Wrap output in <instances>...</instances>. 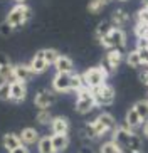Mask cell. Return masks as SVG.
<instances>
[{
  "label": "cell",
  "mask_w": 148,
  "mask_h": 153,
  "mask_svg": "<svg viewBox=\"0 0 148 153\" xmlns=\"http://www.w3.org/2000/svg\"><path fill=\"white\" fill-rule=\"evenodd\" d=\"M0 99L2 101H10V82L9 81L0 82Z\"/></svg>",
  "instance_id": "31"
},
{
  "label": "cell",
  "mask_w": 148,
  "mask_h": 153,
  "mask_svg": "<svg viewBox=\"0 0 148 153\" xmlns=\"http://www.w3.org/2000/svg\"><path fill=\"white\" fill-rule=\"evenodd\" d=\"M40 52H42L44 59H45V61H47L49 64H54L56 61H57V57L61 56V54L57 52V49H42Z\"/></svg>",
  "instance_id": "29"
},
{
  "label": "cell",
  "mask_w": 148,
  "mask_h": 153,
  "mask_svg": "<svg viewBox=\"0 0 148 153\" xmlns=\"http://www.w3.org/2000/svg\"><path fill=\"white\" fill-rule=\"evenodd\" d=\"M13 74H15V77H17V81L27 82V81H30L32 77H34L36 72L30 69L29 64H17V66H13Z\"/></svg>",
  "instance_id": "10"
},
{
  "label": "cell",
  "mask_w": 148,
  "mask_h": 153,
  "mask_svg": "<svg viewBox=\"0 0 148 153\" xmlns=\"http://www.w3.org/2000/svg\"><path fill=\"white\" fill-rule=\"evenodd\" d=\"M15 4H27V0H13Z\"/></svg>",
  "instance_id": "42"
},
{
  "label": "cell",
  "mask_w": 148,
  "mask_h": 153,
  "mask_svg": "<svg viewBox=\"0 0 148 153\" xmlns=\"http://www.w3.org/2000/svg\"><path fill=\"white\" fill-rule=\"evenodd\" d=\"M108 74L101 66H96V68H89L83 72V79H84V84L88 88H98V86L104 84L108 79Z\"/></svg>",
  "instance_id": "5"
},
{
  "label": "cell",
  "mask_w": 148,
  "mask_h": 153,
  "mask_svg": "<svg viewBox=\"0 0 148 153\" xmlns=\"http://www.w3.org/2000/svg\"><path fill=\"white\" fill-rule=\"evenodd\" d=\"M135 36L138 39H148V24L136 22L135 25Z\"/></svg>",
  "instance_id": "30"
},
{
  "label": "cell",
  "mask_w": 148,
  "mask_h": 153,
  "mask_svg": "<svg viewBox=\"0 0 148 153\" xmlns=\"http://www.w3.org/2000/svg\"><path fill=\"white\" fill-rule=\"evenodd\" d=\"M79 153H94L93 148H89V146H83V148L79 150Z\"/></svg>",
  "instance_id": "40"
},
{
  "label": "cell",
  "mask_w": 148,
  "mask_h": 153,
  "mask_svg": "<svg viewBox=\"0 0 148 153\" xmlns=\"http://www.w3.org/2000/svg\"><path fill=\"white\" fill-rule=\"evenodd\" d=\"M13 30H15V29H13L12 25H10V24L7 22V20H4V22L0 24V36H2V37H9V36H12Z\"/></svg>",
  "instance_id": "32"
},
{
  "label": "cell",
  "mask_w": 148,
  "mask_h": 153,
  "mask_svg": "<svg viewBox=\"0 0 148 153\" xmlns=\"http://www.w3.org/2000/svg\"><path fill=\"white\" fill-rule=\"evenodd\" d=\"M140 56H141V62H148V47H143V49H138Z\"/></svg>",
  "instance_id": "35"
},
{
  "label": "cell",
  "mask_w": 148,
  "mask_h": 153,
  "mask_svg": "<svg viewBox=\"0 0 148 153\" xmlns=\"http://www.w3.org/2000/svg\"><path fill=\"white\" fill-rule=\"evenodd\" d=\"M141 130H143V136H145V138H148V121L143 123V128H141Z\"/></svg>",
  "instance_id": "39"
},
{
  "label": "cell",
  "mask_w": 148,
  "mask_h": 153,
  "mask_svg": "<svg viewBox=\"0 0 148 153\" xmlns=\"http://www.w3.org/2000/svg\"><path fill=\"white\" fill-rule=\"evenodd\" d=\"M91 93H93L98 106H111V104L115 103V98H116L115 88L106 84V82L98 86V88H91Z\"/></svg>",
  "instance_id": "4"
},
{
  "label": "cell",
  "mask_w": 148,
  "mask_h": 153,
  "mask_svg": "<svg viewBox=\"0 0 148 153\" xmlns=\"http://www.w3.org/2000/svg\"><path fill=\"white\" fill-rule=\"evenodd\" d=\"M113 27H115V25H113L111 20H109V22H108V20L99 22L98 27H96V30H94V37H96V41H99V39H103L104 36H108V34H109V30H111Z\"/></svg>",
  "instance_id": "22"
},
{
  "label": "cell",
  "mask_w": 148,
  "mask_h": 153,
  "mask_svg": "<svg viewBox=\"0 0 148 153\" xmlns=\"http://www.w3.org/2000/svg\"><path fill=\"white\" fill-rule=\"evenodd\" d=\"M143 123H145L143 118L138 114V111L135 109V106L128 109V113H126V116H125V125L126 126H130L131 130H136V128H140Z\"/></svg>",
  "instance_id": "12"
},
{
  "label": "cell",
  "mask_w": 148,
  "mask_h": 153,
  "mask_svg": "<svg viewBox=\"0 0 148 153\" xmlns=\"http://www.w3.org/2000/svg\"><path fill=\"white\" fill-rule=\"evenodd\" d=\"M5 64H12V62H10L9 56H7V54H2V52H0V66H5Z\"/></svg>",
  "instance_id": "37"
},
{
  "label": "cell",
  "mask_w": 148,
  "mask_h": 153,
  "mask_svg": "<svg viewBox=\"0 0 148 153\" xmlns=\"http://www.w3.org/2000/svg\"><path fill=\"white\" fill-rule=\"evenodd\" d=\"M32 19V9L27 4H17L15 7L9 10V14L5 17V20L12 25L15 30L22 29L29 20Z\"/></svg>",
  "instance_id": "1"
},
{
  "label": "cell",
  "mask_w": 148,
  "mask_h": 153,
  "mask_svg": "<svg viewBox=\"0 0 148 153\" xmlns=\"http://www.w3.org/2000/svg\"><path fill=\"white\" fill-rule=\"evenodd\" d=\"M56 91H49V89H42L34 96V104L37 106V109H49L54 103H56Z\"/></svg>",
  "instance_id": "7"
},
{
  "label": "cell",
  "mask_w": 148,
  "mask_h": 153,
  "mask_svg": "<svg viewBox=\"0 0 148 153\" xmlns=\"http://www.w3.org/2000/svg\"><path fill=\"white\" fill-rule=\"evenodd\" d=\"M4 146H5V150L7 152H12V150H15V148H19L20 145H24L22 143V140H20V135H15V133H7V135H4Z\"/></svg>",
  "instance_id": "16"
},
{
  "label": "cell",
  "mask_w": 148,
  "mask_h": 153,
  "mask_svg": "<svg viewBox=\"0 0 148 153\" xmlns=\"http://www.w3.org/2000/svg\"><path fill=\"white\" fill-rule=\"evenodd\" d=\"M99 153H125V150L121 148L115 140H109V141H104V143L101 145Z\"/></svg>",
  "instance_id": "24"
},
{
  "label": "cell",
  "mask_w": 148,
  "mask_h": 153,
  "mask_svg": "<svg viewBox=\"0 0 148 153\" xmlns=\"http://www.w3.org/2000/svg\"><path fill=\"white\" fill-rule=\"evenodd\" d=\"M0 81H9V82L17 81V77L13 74V64L0 66Z\"/></svg>",
  "instance_id": "23"
},
{
  "label": "cell",
  "mask_w": 148,
  "mask_h": 153,
  "mask_svg": "<svg viewBox=\"0 0 148 153\" xmlns=\"http://www.w3.org/2000/svg\"><path fill=\"white\" fill-rule=\"evenodd\" d=\"M20 140H22V143L27 145V146L37 145V141H39V131L36 128H24L20 131Z\"/></svg>",
  "instance_id": "15"
},
{
  "label": "cell",
  "mask_w": 148,
  "mask_h": 153,
  "mask_svg": "<svg viewBox=\"0 0 148 153\" xmlns=\"http://www.w3.org/2000/svg\"><path fill=\"white\" fill-rule=\"evenodd\" d=\"M99 44L106 47V49H120L123 51L126 47V32L123 30L121 27H113L109 30L108 36H104L103 39H99Z\"/></svg>",
  "instance_id": "2"
},
{
  "label": "cell",
  "mask_w": 148,
  "mask_h": 153,
  "mask_svg": "<svg viewBox=\"0 0 148 153\" xmlns=\"http://www.w3.org/2000/svg\"><path fill=\"white\" fill-rule=\"evenodd\" d=\"M10 153H30V152H29V146H27V145H20L19 148L12 150Z\"/></svg>",
  "instance_id": "36"
},
{
  "label": "cell",
  "mask_w": 148,
  "mask_h": 153,
  "mask_svg": "<svg viewBox=\"0 0 148 153\" xmlns=\"http://www.w3.org/2000/svg\"><path fill=\"white\" fill-rule=\"evenodd\" d=\"M37 152L39 153H56L52 145V136H42L37 141Z\"/></svg>",
  "instance_id": "20"
},
{
  "label": "cell",
  "mask_w": 148,
  "mask_h": 153,
  "mask_svg": "<svg viewBox=\"0 0 148 153\" xmlns=\"http://www.w3.org/2000/svg\"><path fill=\"white\" fill-rule=\"evenodd\" d=\"M140 79H141V82H143V84H147V86H148V71H143V72H141Z\"/></svg>",
  "instance_id": "38"
},
{
  "label": "cell",
  "mask_w": 148,
  "mask_h": 153,
  "mask_svg": "<svg viewBox=\"0 0 148 153\" xmlns=\"http://www.w3.org/2000/svg\"><path fill=\"white\" fill-rule=\"evenodd\" d=\"M98 2H99L101 5H103V7H106V5L109 4V2H111V0H98Z\"/></svg>",
  "instance_id": "41"
},
{
  "label": "cell",
  "mask_w": 148,
  "mask_h": 153,
  "mask_svg": "<svg viewBox=\"0 0 148 153\" xmlns=\"http://www.w3.org/2000/svg\"><path fill=\"white\" fill-rule=\"evenodd\" d=\"M111 22H113L115 27H123L125 24L130 22V15H128V12H125L123 9H116L111 15Z\"/></svg>",
  "instance_id": "18"
},
{
  "label": "cell",
  "mask_w": 148,
  "mask_h": 153,
  "mask_svg": "<svg viewBox=\"0 0 148 153\" xmlns=\"http://www.w3.org/2000/svg\"><path fill=\"white\" fill-rule=\"evenodd\" d=\"M54 68L57 72H74V62H72L71 57L61 54L57 57V61L54 62Z\"/></svg>",
  "instance_id": "13"
},
{
  "label": "cell",
  "mask_w": 148,
  "mask_h": 153,
  "mask_svg": "<svg viewBox=\"0 0 148 153\" xmlns=\"http://www.w3.org/2000/svg\"><path fill=\"white\" fill-rule=\"evenodd\" d=\"M29 66H30V69H32L34 72H36V74H42V72L47 71V68H49L51 64L47 62V61H45L44 56H42V52L39 51V52H37V54L30 59Z\"/></svg>",
  "instance_id": "11"
},
{
  "label": "cell",
  "mask_w": 148,
  "mask_h": 153,
  "mask_svg": "<svg viewBox=\"0 0 148 153\" xmlns=\"http://www.w3.org/2000/svg\"><path fill=\"white\" fill-rule=\"evenodd\" d=\"M133 131L135 130H131L130 126H126V125H120V126L116 125V128L113 130V140L125 150V146L128 145V140H130V136H131Z\"/></svg>",
  "instance_id": "8"
},
{
  "label": "cell",
  "mask_w": 148,
  "mask_h": 153,
  "mask_svg": "<svg viewBox=\"0 0 148 153\" xmlns=\"http://www.w3.org/2000/svg\"><path fill=\"white\" fill-rule=\"evenodd\" d=\"M98 120L104 125V128H106L109 133H113V130L116 128V121H115V118H113V114H109V113H101L98 116Z\"/></svg>",
  "instance_id": "26"
},
{
  "label": "cell",
  "mask_w": 148,
  "mask_h": 153,
  "mask_svg": "<svg viewBox=\"0 0 148 153\" xmlns=\"http://www.w3.org/2000/svg\"><path fill=\"white\" fill-rule=\"evenodd\" d=\"M51 130L52 133H69V121L62 116H56L51 121Z\"/></svg>",
  "instance_id": "17"
},
{
  "label": "cell",
  "mask_w": 148,
  "mask_h": 153,
  "mask_svg": "<svg viewBox=\"0 0 148 153\" xmlns=\"http://www.w3.org/2000/svg\"><path fill=\"white\" fill-rule=\"evenodd\" d=\"M99 66H101V68H103L104 71H106L108 76H113V74L116 72V68H115V66H113V64L109 62V61H108L106 57H103V61H101V64H99Z\"/></svg>",
  "instance_id": "34"
},
{
  "label": "cell",
  "mask_w": 148,
  "mask_h": 153,
  "mask_svg": "<svg viewBox=\"0 0 148 153\" xmlns=\"http://www.w3.org/2000/svg\"><path fill=\"white\" fill-rule=\"evenodd\" d=\"M52 89L56 93H72V72H56L52 77Z\"/></svg>",
  "instance_id": "6"
},
{
  "label": "cell",
  "mask_w": 148,
  "mask_h": 153,
  "mask_svg": "<svg viewBox=\"0 0 148 153\" xmlns=\"http://www.w3.org/2000/svg\"><path fill=\"white\" fill-rule=\"evenodd\" d=\"M52 145L56 153H61L69 146V135L67 133H52Z\"/></svg>",
  "instance_id": "14"
},
{
  "label": "cell",
  "mask_w": 148,
  "mask_h": 153,
  "mask_svg": "<svg viewBox=\"0 0 148 153\" xmlns=\"http://www.w3.org/2000/svg\"><path fill=\"white\" fill-rule=\"evenodd\" d=\"M125 62L133 69H138L141 68V56H140V51L138 49H133L130 51L128 54L125 56Z\"/></svg>",
  "instance_id": "19"
},
{
  "label": "cell",
  "mask_w": 148,
  "mask_h": 153,
  "mask_svg": "<svg viewBox=\"0 0 148 153\" xmlns=\"http://www.w3.org/2000/svg\"><path fill=\"white\" fill-rule=\"evenodd\" d=\"M36 120H37V123H39V125H51V121H52V116H51L49 109H39Z\"/></svg>",
  "instance_id": "28"
},
{
  "label": "cell",
  "mask_w": 148,
  "mask_h": 153,
  "mask_svg": "<svg viewBox=\"0 0 148 153\" xmlns=\"http://www.w3.org/2000/svg\"><path fill=\"white\" fill-rule=\"evenodd\" d=\"M135 109L143 118V121H148V99H140L135 103Z\"/></svg>",
  "instance_id": "27"
},
{
  "label": "cell",
  "mask_w": 148,
  "mask_h": 153,
  "mask_svg": "<svg viewBox=\"0 0 148 153\" xmlns=\"http://www.w3.org/2000/svg\"><path fill=\"white\" fill-rule=\"evenodd\" d=\"M27 98V86L22 81H13L10 82V99L15 103H22Z\"/></svg>",
  "instance_id": "9"
},
{
  "label": "cell",
  "mask_w": 148,
  "mask_h": 153,
  "mask_svg": "<svg viewBox=\"0 0 148 153\" xmlns=\"http://www.w3.org/2000/svg\"><path fill=\"white\" fill-rule=\"evenodd\" d=\"M120 2H128V0H120Z\"/></svg>",
  "instance_id": "44"
},
{
  "label": "cell",
  "mask_w": 148,
  "mask_h": 153,
  "mask_svg": "<svg viewBox=\"0 0 148 153\" xmlns=\"http://www.w3.org/2000/svg\"><path fill=\"white\" fill-rule=\"evenodd\" d=\"M77 99H76V106H74V109H76L79 114H88V113H91L98 104H96V99H94L93 93H91V88H83L81 91H77Z\"/></svg>",
  "instance_id": "3"
},
{
  "label": "cell",
  "mask_w": 148,
  "mask_h": 153,
  "mask_svg": "<svg viewBox=\"0 0 148 153\" xmlns=\"http://www.w3.org/2000/svg\"><path fill=\"white\" fill-rule=\"evenodd\" d=\"M125 150H131V152H143V140L141 136L136 135V133H131L130 140H128V145L125 146Z\"/></svg>",
  "instance_id": "21"
},
{
  "label": "cell",
  "mask_w": 148,
  "mask_h": 153,
  "mask_svg": "<svg viewBox=\"0 0 148 153\" xmlns=\"http://www.w3.org/2000/svg\"><path fill=\"white\" fill-rule=\"evenodd\" d=\"M143 5H148V0H143Z\"/></svg>",
  "instance_id": "43"
},
{
  "label": "cell",
  "mask_w": 148,
  "mask_h": 153,
  "mask_svg": "<svg viewBox=\"0 0 148 153\" xmlns=\"http://www.w3.org/2000/svg\"><path fill=\"white\" fill-rule=\"evenodd\" d=\"M104 57H106L116 69L120 68L121 61H123V54H121L120 49H108V52H106V56H104Z\"/></svg>",
  "instance_id": "25"
},
{
  "label": "cell",
  "mask_w": 148,
  "mask_h": 153,
  "mask_svg": "<svg viewBox=\"0 0 148 153\" xmlns=\"http://www.w3.org/2000/svg\"><path fill=\"white\" fill-rule=\"evenodd\" d=\"M136 22L141 24H148V5H143L136 14Z\"/></svg>",
  "instance_id": "33"
}]
</instances>
